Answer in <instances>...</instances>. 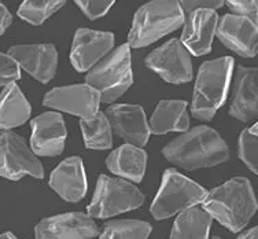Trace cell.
Listing matches in <instances>:
<instances>
[{
    "label": "cell",
    "mask_w": 258,
    "mask_h": 239,
    "mask_svg": "<svg viewBox=\"0 0 258 239\" xmlns=\"http://www.w3.org/2000/svg\"><path fill=\"white\" fill-rule=\"evenodd\" d=\"M75 2L90 20H98L103 17L110 10V7L115 3V0H75Z\"/></svg>",
    "instance_id": "f546056e"
},
{
    "label": "cell",
    "mask_w": 258,
    "mask_h": 239,
    "mask_svg": "<svg viewBox=\"0 0 258 239\" xmlns=\"http://www.w3.org/2000/svg\"><path fill=\"white\" fill-rule=\"evenodd\" d=\"M98 234L99 228L92 217L81 212L47 217L35 228L36 239H92Z\"/></svg>",
    "instance_id": "8fae6325"
},
{
    "label": "cell",
    "mask_w": 258,
    "mask_h": 239,
    "mask_svg": "<svg viewBox=\"0 0 258 239\" xmlns=\"http://www.w3.org/2000/svg\"><path fill=\"white\" fill-rule=\"evenodd\" d=\"M0 239H17V236L11 232H5V234H0Z\"/></svg>",
    "instance_id": "836d02e7"
},
{
    "label": "cell",
    "mask_w": 258,
    "mask_h": 239,
    "mask_svg": "<svg viewBox=\"0 0 258 239\" xmlns=\"http://www.w3.org/2000/svg\"><path fill=\"white\" fill-rule=\"evenodd\" d=\"M21 77L20 65L10 54L0 52V87L15 83Z\"/></svg>",
    "instance_id": "83f0119b"
},
{
    "label": "cell",
    "mask_w": 258,
    "mask_h": 239,
    "mask_svg": "<svg viewBox=\"0 0 258 239\" xmlns=\"http://www.w3.org/2000/svg\"><path fill=\"white\" fill-rule=\"evenodd\" d=\"M208 193L198 183L174 169H166L159 191L151 204V214L157 220H165L204 202Z\"/></svg>",
    "instance_id": "52a82bcc"
},
{
    "label": "cell",
    "mask_w": 258,
    "mask_h": 239,
    "mask_svg": "<svg viewBox=\"0 0 258 239\" xmlns=\"http://www.w3.org/2000/svg\"><path fill=\"white\" fill-rule=\"evenodd\" d=\"M184 10L180 0H151L136 11L128 36L129 47L140 48L183 25Z\"/></svg>",
    "instance_id": "3957f363"
},
{
    "label": "cell",
    "mask_w": 258,
    "mask_h": 239,
    "mask_svg": "<svg viewBox=\"0 0 258 239\" xmlns=\"http://www.w3.org/2000/svg\"><path fill=\"white\" fill-rule=\"evenodd\" d=\"M217 37L225 47L244 58L258 55V26L244 17L224 15L217 25Z\"/></svg>",
    "instance_id": "4fadbf2b"
},
{
    "label": "cell",
    "mask_w": 258,
    "mask_h": 239,
    "mask_svg": "<svg viewBox=\"0 0 258 239\" xmlns=\"http://www.w3.org/2000/svg\"><path fill=\"white\" fill-rule=\"evenodd\" d=\"M165 158L187 170L210 168L229 158V150L217 131L205 125L195 127L165 146Z\"/></svg>",
    "instance_id": "6da1fadb"
},
{
    "label": "cell",
    "mask_w": 258,
    "mask_h": 239,
    "mask_svg": "<svg viewBox=\"0 0 258 239\" xmlns=\"http://www.w3.org/2000/svg\"><path fill=\"white\" fill-rule=\"evenodd\" d=\"M235 15L244 17L258 26V0H225Z\"/></svg>",
    "instance_id": "f1b7e54d"
},
{
    "label": "cell",
    "mask_w": 258,
    "mask_h": 239,
    "mask_svg": "<svg viewBox=\"0 0 258 239\" xmlns=\"http://www.w3.org/2000/svg\"><path fill=\"white\" fill-rule=\"evenodd\" d=\"M202 204L213 219L232 232L242 231L258 209L254 190L246 177H235L209 191Z\"/></svg>",
    "instance_id": "7a4b0ae2"
},
{
    "label": "cell",
    "mask_w": 258,
    "mask_h": 239,
    "mask_svg": "<svg viewBox=\"0 0 258 239\" xmlns=\"http://www.w3.org/2000/svg\"><path fill=\"white\" fill-rule=\"evenodd\" d=\"M113 132L129 145L142 147L150 138V124L144 110L138 105H114L107 109Z\"/></svg>",
    "instance_id": "9a60e30c"
},
{
    "label": "cell",
    "mask_w": 258,
    "mask_h": 239,
    "mask_svg": "<svg viewBox=\"0 0 258 239\" xmlns=\"http://www.w3.org/2000/svg\"><path fill=\"white\" fill-rule=\"evenodd\" d=\"M146 65L170 84H183L192 79L191 55L179 39L169 40L150 52L146 58Z\"/></svg>",
    "instance_id": "9c48e42d"
},
{
    "label": "cell",
    "mask_w": 258,
    "mask_h": 239,
    "mask_svg": "<svg viewBox=\"0 0 258 239\" xmlns=\"http://www.w3.org/2000/svg\"><path fill=\"white\" fill-rule=\"evenodd\" d=\"M32 138L30 146L36 155L55 157L64 149V140L68 136L64 121L59 113L47 111L30 121Z\"/></svg>",
    "instance_id": "5bb4252c"
},
{
    "label": "cell",
    "mask_w": 258,
    "mask_h": 239,
    "mask_svg": "<svg viewBox=\"0 0 258 239\" xmlns=\"http://www.w3.org/2000/svg\"><path fill=\"white\" fill-rule=\"evenodd\" d=\"M26 174L36 179L44 177V169L33 150L24 138L0 128V176L10 180H20Z\"/></svg>",
    "instance_id": "ba28073f"
},
{
    "label": "cell",
    "mask_w": 258,
    "mask_h": 239,
    "mask_svg": "<svg viewBox=\"0 0 258 239\" xmlns=\"http://www.w3.org/2000/svg\"><path fill=\"white\" fill-rule=\"evenodd\" d=\"M30 107L24 94L21 92L15 83L6 85L0 94V128L11 130L15 127L25 124L29 119Z\"/></svg>",
    "instance_id": "7402d4cb"
},
{
    "label": "cell",
    "mask_w": 258,
    "mask_h": 239,
    "mask_svg": "<svg viewBox=\"0 0 258 239\" xmlns=\"http://www.w3.org/2000/svg\"><path fill=\"white\" fill-rule=\"evenodd\" d=\"M232 70L233 59L231 56L208 61L201 66L191 105V111L197 118L209 121L224 105L232 79Z\"/></svg>",
    "instance_id": "277c9868"
},
{
    "label": "cell",
    "mask_w": 258,
    "mask_h": 239,
    "mask_svg": "<svg viewBox=\"0 0 258 239\" xmlns=\"http://www.w3.org/2000/svg\"><path fill=\"white\" fill-rule=\"evenodd\" d=\"M185 14H189L195 10H217L225 5V0H180Z\"/></svg>",
    "instance_id": "4dcf8cb0"
},
{
    "label": "cell",
    "mask_w": 258,
    "mask_h": 239,
    "mask_svg": "<svg viewBox=\"0 0 258 239\" xmlns=\"http://www.w3.org/2000/svg\"><path fill=\"white\" fill-rule=\"evenodd\" d=\"M213 239H221V238H217V236H216V238H213Z\"/></svg>",
    "instance_id": "d590c367"
},
{
    "label": "cell",
    "mask_w": 258,
    "mask_h": 239,
    "mask_svg": "<svg viewBox=\"0 0 258 239\" xmlns=\"http://www.w3.org/2000/svg\"><path fill=\"white\" fill-rule=\"evenodd\" d=\"M144 195L129 180L100 174L87 212L94 219H106L142 206Z\"/></svg>",
    "instance_id": "8992f818"
},
{
    "label": "cell",
    "mask_w": 258,
    "mask_h": 239,
    "mask_svg": "<svg viewBox=\"0 0 258 239\" xmlns=\"http://www.w3.org/2000/svg\"><path fill=\"white\" fill-rule=\"evenodd\" d=\"M84 143L88 149L107 150L113 145V128L107 115L98 111L91 119H80Z\"/></svg>",
    "instance_id": "cb8c5ba5"
},
{
    "label": "cell",
    "mask_w": 258,
    "mask_h": 239,
    "mask_svg": "<svg viewBox=\"0 0 258 239\" xmlns=\"http://www.w3.org/2000/svg\"><path fill=\"white\" fill-rule=\"evenodd\" d=\"M64 3L66 0H25L21 5L18 15L32 25H41Z\"/></svg>",
    "instance_id": "484cf974"
},
{
    "label": "cell",
    "mask_w": 258,
    "mask_h": 239,
    "mask_svg": "<svg viewBox=\"0 0 258 239\" xmlns=\"http://www.w3.org/2000/svg\"><path fill=\"white\" fill-rule=\"evenodd\" d=\"M250 131H251V132H253V134L258 135V123H255V124H254L253 127H251V128H250Z\"/></svg>",
    "instance_id": "e575fe53"
},
{
    "label": "cell",
    "mask_w": 258,
    "mask_h": 239,
    "mask_svg": "<svg viewBox=\"0 0 258 239\" xmlns=\"http://www.w3.org/2000/svg\"><path fill=\"white\" fill-rule=\"evenodd\" d=\"M238 239H258V225L243 232Z\"/></svg>",
    "instance_id": "d6a6232c"
},
{
    "label": "cell",
    "mask_w": 258,
    "mask_h": 239,
    "mask_svg": "<svg viewBox=\"0 0 258 239\" xmlns=\"http://www.w3.org/2000/svg\"><path fill=\"white\" fill-rule=\"evenodd\" d=\"M43 103L51 109L79 115L81 119H91L99 111L100 94L90 84L66 85L47 92Z\"/></svg>",
    "instance_id": "30bf717a"
},
{
    "label": "cell",
    "mask_w": 258,
    "mask_h": 239,
    "mask_svg": "<svg viewBox=\"0 0 258 239\" xmlns=\"http://www.w3.org/2000/svg\"><path fill=\"white\" fill-rule=\"evenodd\" d=\"M239 157L250 170L258 174V135L244 130L239 136Z\"/></svg>",
    "instance_id": "4316f807"
},
{
    "label": "cell",
    "mask_w": 258,
    "mask_h": 239,
    "mask_svg": "<svg viewBox=\"0 0 258 239\" xmlns=\"http://www.w3.org/2000/svg\"><path fill=\"white\" fill-rule=\"evenodd\" d=\"M229 114L243 123L258 118V68L236 69Z\"/></svg>",
    "instance_id": "ac0fdd59"
},
{
    "label": "cell",
    "mask_w": 258,
    "mask_h": 239,
    "mask_svg": "<svg viewBox=\"0 0 258 239\" xmlns=\"http://www.w3.org/2000/svg\"><path fill=\"white\" fill-rule=\"evenodd\" d=\"M85 81L99 92L102 103H111L121 98L134 83L129 44L119 45L100 59L88 72Z\"/></svg>",
    "instance_id": "5b68a950"
},
{
    "label": "cell",
    "mask_w": 258,
    "mask_h": 239,
    "mask_svg": "<svg viewBox=\"0 0 258 239\" xmlns=\"http://www.w3.org/2000/svg\"><path fill=\"white\" fill-rule=\"evenodd\" d=\"M185 100H161L150 119L151 134L164 135L174 131H187L189 118Z\"/></svg>",
    "instance_id": "44dd1931"
},
{
    "label": "cell",
    "mask_w": 258,
    "mask_h": 239,
    "mask_svg": "<svg viewBox=\"0 0 258 239\" xmlns=\"http://www.w3.org/2000/svg\"><path fill=\"white\" fill-rule=\"evenodd\" d=\"M147 154L142 147L134 145L121 146L115 149L106 159V165L111 173L118 177L140 183L146 173Z\"/></svg>",
    "instance_id": "ffe728a7"
},
{
    "label": "cell",
    "mask_w": 258,
    "mask_h": 239,
    "mask_svg": "<svg viewBox=\"0 0 258 239\" xmlns=\"http://www.w3.org/2000/svg\"><path fill=\"white\" fill-rule=\"evenodd\" d=\"M219 15L214 10H195L184 21L181 43L195 56L209 54L212 50L213 37L217 32Z\"/></svg>",
    "instance_id": "e0dca14e"
},
{
    "label": "cell",
    "mask_w": 258,
    "mask_h": 239,
    "mask_svg": "<svg viewBox=\"0 0 258 239\" xmlns=\"http://www.w3.org/2000/svg\"><path fill=\"white\" fill-rule=\"evenodd\" d=\"M9 54L17 61L20 68L28 72L40 83L54 79L58 68V52L52 44L14 45Z\"/></svg>",
    "instance_id": "2e32d148"
},
{
    "label": "cell",
    "mask_w": 258,
    "mask_h": 239,
    "mask_svg": "<svg viewBox=\"0 0 258 239\" xmlns=\"http://www.w3.org/2000/svg\"><path fill=\"white\" fill-rule=\"evenodd\" d=\"M50 187L68 202H79L87 193V176L79 157L62 161L50 176Z\"/></svg>",
    "instance_id": "d6986e66"
},
{
    "label": "cell",
    "mask_w": 258,
    "mask_h": 239,
    "mask_svg": "<svg viewBox=\"0 0 258 239\" xmlns=\"http://www.w3.org/2000/svg\"><path fill=\"white\" fill-rule=\"evenodd\" d=\"M213 217L202 208L191 206L180 212L169 239H208Z\"/></svg>",
    "instance_id": "603a6c76"
},
{
    "label": "cell",
    "mask_w": 258,
    "mask_h": 239,
    "mask_svg": "<svg viewBox=\"0 0 258 239\" xmlns=\"http://www.w3.org/2000/svg\"><path fill=\"white\" fill-rule=\"evenodd\" d=\"M11 22H13V17H11L10 11L7 10V7L0 2V35L5 33L6 29L11 25Z\"/></svg>",
    "instance_id": "1f68e13d"
},
{
    "label": "cell",
    "mask_w": 258,
    "mask_h": 239,
    "mask_svg": "<svg viewBox=\"0 0 258 239\" xmlns=\"http://www.w3.org/2000/svg\"><path fill=\"white\" fill-rule=\"evenodd\" d=\"M114 47V35L110 32L81 28L76 32L70 61L77 72L92 69Z\"/></svg>",
    "instance_id": "7c38bea8"
},
{
    "label": "cell",
    "mask_w": 258,
    "mask_h": 239,
    "mask_svg": "<svg viewBox=\"0 0 258 239\" xmlns=\"http://www.w3.org/2000/svg\"><path fill=\"white\" fill-rule=\"evenodd\" d=\"M151 229L142 220H113L103 225L99 239H149Z\"/></svg>",
    "instance_id": "d4e9b609"
}]
</instances>
